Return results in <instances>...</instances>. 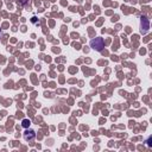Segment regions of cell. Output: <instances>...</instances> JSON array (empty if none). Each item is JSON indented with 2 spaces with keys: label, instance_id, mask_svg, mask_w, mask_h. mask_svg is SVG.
I'll use <instances>...</instances> for the list:
<instances>
[{
  "label": "cell",
  "instance_id": "obj_1",
  "mask_svg": "<svg viewBox=\"0 0 152 152\" xmlns=\"http://www.w3.org/2000/svg\"><path fill=\"white\" fill-rule=\"evenodd\" d=\"M90 48L95 51H102L103 48H104V42L102 38L97 37V38H94L91 42H90Z\"/></svg>",
  "mask_w": 152,
  "mask_h": 152
},
{
  "label": "cell",
  "instance_id": "obj_2",
  "mask_svg": "<svg viewBox=\"0 0 152 152\" xmlns=\"http://www.w3.org/2000/svg\"><path fill=\"white\" fill-rule=\"evenodd\" d=\"M150 27V21L146 17H141V28H140V32L141 33H146L147 30Z\"/></svg>",
  "mask_w": 152,
  "mask_h": 152
},
{
  "label": "cell",
  "instance_id": "obj_3",
  "mask_svg": "<svg viewBox=\"0 0 152 152\" xmlns=\"http://www.w3.org/2000/svg\"><path fill=\"white\" fill-rule=\"evenodd\" d=\"M34 137H36V132H34L33 129H26L25 133H24V139H25L26 141H31V140H33Z\"/></svg>",
  "mask_w": 152,
  "mask_h": 152
},
{
  "label": "cell",
  "instance_id": "obj_4",
  "mask_svg": "<svg viewBox=\"0 0 152 152\" xmlns=\"http://www.w3.org/2000/svg\"><path fill=\"white\" fill-rule=\"evenodd\" d=\"M30 124H31V121H30L28 119H24V120L21 121V126H23L24 128H27V127L30 126Z\"/></svg>",
  "mask_w": 152,
  "mask_h": 152
},
{
  "label": "cell",
  "instance_id": "obj_5",
  "mask_svg": "<svg viewBox=\"0 0 152 152\" xmlns=\"http://www.w3.org/2000/svg\"><path fill=\"white\" fill-rule=\"evenodd\" d=\"M0 37H1V31H0Z\"/></svg>",
  "mask_w": 152,
  "mask_h": 152
}]
</instances>
